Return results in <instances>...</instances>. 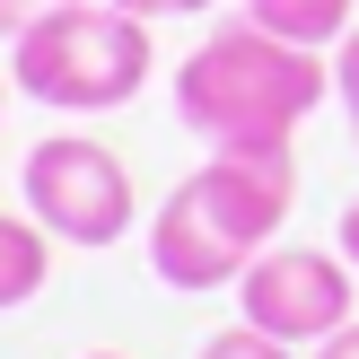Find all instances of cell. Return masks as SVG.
<instances>
[{
    "label": "cell",
    "mask_w": 359,
    "mask_h": 359,
    "mask_svg": "<svg viewBox=\"0 0 359 359\" xmlns=\"http://www.w3.org/2000/svg\"><path fill=\"white\" fill-rule=\"evenodd\" d=\"M53 9H70V0H0V35L18 44V35H27V27H44Z\"/></svg>",
    "instance_id": "30bf717a"
},
{
    "label": "cell",
    "mask_w": 359,
    "mask_h": 359,
    "mask_svg": "<svg viewBox=\"0 0 359 359\" xmlns=\"http://www.w3.org/2000/svg\"><path fill=\"white\" fill-rule=\"evenodd\" d=\"M237 307L255 333H272L290 351H316L351 325V255L342 245L333 255L325 245H263L237 280Z\"/></svg>",
    "instance_id": "5b68a950"
},
{
    "label": "cell",
    "mask_w": 359,
    "mask_h": 359,
    "mask_svg": "<svg viewBox=\"0 0 359 359\" xmlns=\"http://www.w3.org/2000/svg\"><path fill=\"white\" fill-rule=\"evenodd\" d=\"M342 255H351V272H359V202L342 210Z\"/></svg>",
    "instance_id": "4fadbf2b"
},
{
    "label": "cell",
    "mask_w": 359,
    "mask_h": 359,
    "mask_svg": "<svg viewBox=\"0 0 359 359\" xmlns=\"http://www.w3.org/2000/svg\"><path fill=\"white\" fill-rule=\"evenodd\" d=\"M114 9H132V18H202L219 0H114Z\"/></svg>",
    "instance_id": "8fae6325"
},
{
    "label": "cell",
    "mask_w": 359,
    "mask_h": 359,
    "mask_svg": "<svg viewBox=\"0 0 359 359\" xmlns=\"http://www.w3.org/2000/svg\"><path fill=\"white\" fill-rule=\"evenodd\" d=\"M88 359H123V351H88Z\"/></svg>",
    "instance_id": "9a60e30c"
},
{
    "label": "cell",
    "mask_w": 359,
    "mask_h": 359,
    "mask_svg": "<svg viewBox=\"0 0 359 359\" xmlns=\"http://www.w3.org/2000/svg\"><path fill=\"white\" fill-rule=\"evenodd\" d=\"M9 88H18V79H9V70H0V132H9Z\"/></svg>",
    "instance_id": "5bb4252c"
},
{
    "label": "cell",
    "mask_w": 359,
    "mask_h": 359,
    "mask_svg": "<svg viewBox=\"0 0 359 359\" xmlns=\"http://www.w3.org/2000/svg\"><path fill=\"white\" fill-rule=\"evenodd\" d=\"M298 202V158L290 149H210L149 219V272L167 290H237L245 263L280 237Z\"/></svg>",
    "instance_id": "7a4b0ae2"
},
{
    "label": "cell",
    "mask_w": 359,
    "mask_h": 359,
    "mask_svg": "<svg viewBox=\"0 0 359 359\" xmlns=\"http://www.w3.org/2000/svg\"><path fill=\"white\" fill-rule=\"evenodd\" d=\"M333 105H342V123H351V149H359V27L333 44Z\"/></svg>",
    "instance_id": "9c48e42d"
},
{
    "label": "cell",
    "mask_w": 359,
    "mask_h": 359,
    "mask_svg": "<svg viewBox=\"0 0 359 359\" xmlns=\"http://www.w3.org/2000/svg\"><path fill=\"white\" fill-rule=\"evenodd\" d=\"M149 70H158L149 18L114 9V0H70V9H53L44 27H27L9 44L18 97L53 105V114H114L149 88Z\"/></svg>",
    "instance_id": "3957f363"
},
{
    "label": "cell",
    "mask_w": 359,
    "mask_h": 359,
    "mask_svg": "<svg viewBox=\"0 0 359 359\" xmlns=\"http://www.w3.org/2000/svg\"><path fill=\"white\" fill-rule=\"evenodd\" d=\"M44 280H53V228H44V219H9V210H0V316L27 307Z\"/></svg>",
    "instance_id": "8992f818"
},
{
    "label": "cell",
    "mask_w": 359,
    "mask_h": 359,
    "mask_svg": "<svg viewBox=\"0 0 359 359\" xmlns=\"http://www.w3.org/2000/svg\"><path fill=\"white\" fill-rule=\"evenodd\" d=\"M245 18H255V27H272V35H290V44L333 53V44L359 27V0H245Z\"/></svg>",
    "instance_id": "52a82bcc"
},
{
    "label": "cell",
    "mask_w": 359,
    "mask_h": 359,
    "mask_svg": "<svg viewBox=\"0 0 359 359\" xmlns=\"http://www.w3.org/2000/svg\"><path fill=\"white\" fill-rule=\"evenodd\" d=\"M316 359H359V316H351L342 333H333V342H316Z\"/></svg>",
    "instance_id": "7c38bea8"
},
{
    "label": "cell",
    "mask_w": 359,
    "mask_h": 359,
    "mask_svg": "<svg viewBox=\"0 0 359 359\" xmlns=\"http://www.w3.org/2000/svg\"><path fill=\"white\" fill-rule=\"evenodd\" d=\"M193 359H298V351H290V342H272V333H255V325L237 316V325H228V333H210Z\"/></svg>",
    "instance_id": "ba28073f"
},
{
    "label": "cell",
    "mask_w": 359,
    "mask_h": 359,
    "mask_svg": "<svg viewBox=\"0 0 359 359\" xmlns=\"http://www.w3.org/2000/svg\"><path fill=\"white\" fill-rule=\"evenodd\" d=\"M325 97H333V53L290 44L255 18H219L175 62V123L210 149H290Z\"/></svg>",
    "instance_id": "6da1fadb"
},
{
    "label": "cell",
    "mask_w": 359,
    "mask_h": 359,
    "mask_svg": "<svg viewBox=\"0 0 359 359\" xmlns=\"http://www.w3.org/2000/svg\"><path fill=\"white\" fill-rule=\"evenodd\" d=\"M18 184H27V219H44L62 245H114V237H132V210H140L132 167H123L105 140H88V132L35 140Z\"/></svg>",
    "instance_id": "277c9868"
}]
</instances>
